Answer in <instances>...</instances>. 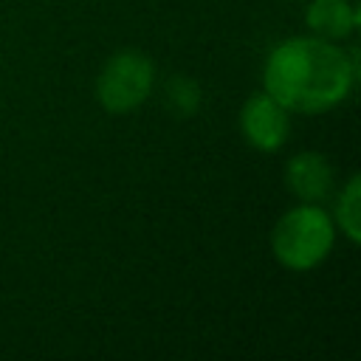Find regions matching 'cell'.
Wrapping results in <instances>:
<instances>
[{"label":"cell","mask_w":361,"mask_h":361,"mask_svg":"<svg viewBox=\"0 0 361 361\" xmlns=\"http://www.w3.org/2000/svg\"><path fill=\"white\" fill-rule=\"evenodd\" d=\"M313 34L322 39H341L358 25V8H353L347 0H313L305 14Z\"/></svg>","instance_id":"8992f818"},{"label":"cell","mask_w":361,"mask_h":361,"mask_svg":"<svg viewBox=\"0 0 361 361\" xmlns=\"http://www.w3.org/2000/svg\"><path fill=\"white\" fill-rule=\"evenodd\" d=\"M358 79V51L344 54L330 39L296 37L279 42L265 62V93L288 110L322 113L338 104Z\"/></svg>","instance_id":"6da1fadb"},{"label":"cell","mask_w":361,"mask_h":361,"mask_svg":"<svg viewBox=\"0 0 361 361\" xmlns=\"http://www.w3.org/2000/svg\"><path fill=\"white\" fill-rule=\"evenodd\" d=\"M155 68L149 56L138 51H121L104 62L96 82V96L107 113H127L149 96Z\"/></svg>","instance_id":"3957f363"},{"label":"cell","mask_w":361,"mask_h":361,"mask_svg":"<svg viewBox=\"0 0 361 361\" xmlns=\"http://www.w3.org/2000/svg\"><path fill=\"white\" fill-rule=\"evenodd\" d=\"M333 237L336 228L330 217L316 203H305L276 220L271 231V251L285 268L310 271L330 254Z\"/></svg>","instance_id":"7a4b0ae2"},{"label":"cell","mask_w":361,"mask_h":361,"mask_svg":"<svg viewBox=\"0 0 361 361\" xmlns=\"http://www.w3.org/2000/svg\"><path fill=\"white\" fill-rule=\"evenodd\" d=\"M285 183H288V189L299 200L319 203L333 189V169H330L324 155H319V152H299L285 166Z\"/></svg>","instance_id":"5b68a950"},{"label":"cell","mask_w":361,"mask_h":361,"mask_svg":"<svg viewBox=\"0 0 361 361\" xmlns=\"http://www.w3.org/2000/svg\"><path fill=\"white\" fill-rule=\"evenodd\" d=\"M166 99H169V107L178 113V116H189L197 110V102H200V90L192 79H183V76H175L169 85H166Z\"/></svg>","instance_id":"ba28073f"},{"label":"cell","mask_w":361,"mask_h":361,"mask_svg":"<svg viewBox=\"0 0 361 361\" xmlns=\"http://www.w3.org/2000/svg\"><path fill=\"white\" fill-rule=\"evenodd\" d=\"M336 217H338V228L347 234V240L358 243L361 240V180H358V175H353L347 180V186L338 192Z\"/></svg>","instance_id":"52a82bcc"},{"label":"cell","mask_w":361,"mask_h":361,"mask_svg":"<svg viewBox=\"0 0 361 361\" xmlns=\"http://www.w3.org/2000/svg\"><path fill=\"white\" fill-rule=\"evenodd\" d=\"M290 110L282 107L268 93L251 96L240 110V130L245 141L262 152H274L288 141L290 133Z\"/></svg>","instance_id":"277c9868"}]
</instances>
